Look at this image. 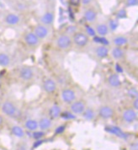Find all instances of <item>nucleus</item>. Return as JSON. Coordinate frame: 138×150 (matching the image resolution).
Returning a JSON list of instances; mask_svg holds the SVG:
<instances>
[{"instance_id":"f257e3e1","label":"nucleus","mask_w":138,"mask_h":150,"mask_svg":"<svg viewBox=\"0 0 138 150\" xmlns=\"http://www.w3.org/2000/svg\"><path fill=\"white\" fill-rule=\"evenodd\" d=\"M77 47H85L88 45V43L89 42V35L83 32H75L73 36V40Z\"/></svg>"},{"instance_id":"f03ea898","label":"nucleus","mask_w":138,"mask_h":150,"mask_svg":"<svg viewBox=\"0 0 138 150\" xmlns=\"http://www.w3.org/2000/svg\"><path fill=\"white\" fill-rule=\"evenodd\" d=\"M2 111L6 116L14 117L17 115L18 110H17V107L14 105V103L7 100V101L4 102V104L2 105Z\"/></svg>"},{"instance_id":"7ed1b4c3","label":"nucleus","mask_w":138,"mask_h":150,"mask_svg":"<svg viewBox=\"0 0 138 150\" xmlns=\"http://www.w3.org/2000/svg\"><path fill=\"white\" fill-rule=\"evenodd\" d=\"M72 38L69 36L68 35H62L59 37H57L56 43L57 47L62 49V50H65L68 49L71 47L72 45Z\"/></svg>"},{"instance_id":"20e7f679","label":"nucleus","mask_w":138,"mask_h":150,"mask_svg":"<svg viewBox=\"0 0 138 150\" xmlns=\"http://www.w3.org/2000/svg\"><path fill=\"white\" fill-rule=\"evenodd\" d=\"M62 100L67 104H72L75 101L76 99V93L74 90L71 89H65L62 91Z\"/></svg>"},{"instance_id":"39448f33","label":"nucleus","mask_w":138,"mask_h":150,"mask_svg":"<svg viewBox=\"0 0 138 150\" xmlns=\"http://www.w3.org/2000/svg\"><path fill=\"white\" fill-rule=\"evenodd\" d=\"M34 34L38 37V39H45L48 36L49 30L44 25H38L34 29Z\"/></svg>"},{"instance_id":"423d86ee","label":"nucleus","mask_w":138,"mask_h":150,"mask_svg":"<svg viewBox=\"0 0 138 150\" xmlns=\"http://www.w3.org/2000/svg\"><path fill=\"white\" fill-rule=\"evenodd\" d=\"M85 108V105L83 101H73L70 105V110L71 111L75 114V115H80L83 114Z\"/></svg>"},{"instance_id":"0eeeda50","label":"nucleus","mask_w":138,"mask_h":150,"mask_svg":"<svg viewBox=\"0 0 138 150\" xmlns=\"http://www.w3.org/2000/svg\"><path fill=\"white\" fill-rule=\"evenodd\" d=\"M137 114L136 110L133 109L125 110L122 114L123 120L127 123L134 122L137 120Z\"/></svg>"},{"instance_id":"6e6552de","label":"nucleus","mask_w":138,"mask_h":150,"mask_svg":"<svg viewBox=\"0 0 138 150\" xmlns=\"http://www.w3.org/2000/svg\"><path fill=\"white\" fill-rule=\"evenodd\" d=\"M19 75L21 79L25 81H28L34 77V71L32 70V68H29V67H24L20 69Z\"/></svg>"},{"instance_id":"1a4fd4ad","label":"nucleus","mask_w":138,"mask_h":150,"mask_svg":"<svg viewBox=\"0 0 138 150\" xmlns=\"http://www.w3.org/2000/svg\"><path fill=\"white\" fill-rule=\"evenodd\" d=\"M105 131L110 132L111 134H114V135H116L119 137L122 138V139H126L127 138V136L126 134L124 132H122L120 128H119L118 127H115V126H111V127H106L105 128Z\"/></svg>"},{"instance_id":"9d476101","label":"nucleus","mask_w":138,"mask_h":150,"mask_svg":"<svg viewBox=\"0 0 138 150\" xmlns=\"http://www.w3.org/2000/svg\"><path fill=\"white\" fill-rule=\"evenodd\" d=\"M39 41L40 40L34 34V32H28L27 34L25 35V42L30 47H34L38 45Z\"/></svg>"},{"instance_id":"9b49d317","label":"nucleus","mask_w":138,"mask_h":150,"mask_svg":"<svg viewBox=\"0 0 138 150\" xmlns=\"http://www.w3.org/2000/svg\"><path fill=\"white\" fill-rule=\"evenodd\" d=\"M43 88L45 89V91L47 92L48 94H53L56 89V84L53 79H47L44 81Z\"/></svg>"},{"instance_id":"f8f14e48","label":"nucleus","mask_w":138,"mask_h":150,"mask_svg":"<svg viewBox=\"0 0 138 150\" xmlns=\"http://www.w3.org/2000/svg\"><path fill=\"white\" fill-rule=\"evenodd\" d=\"M4 21L8 25H16L20 23V18L18 14H14V13H9L5 16Z\"/></svg>"},{"instance_id":"ddd939ff","label":"nucleus","mask_w":138,"mask_h":150,"mask_svg":"<svg viewBox=\"0 0 138 150\" xmlns=\"http://www.w3.org/2000/svg\"><path fill=\"white\" fill-rule=\"evenodd\" d=\"M114 110L109 105H104L99 109V116L103 119H110L113 116Z\"/></svg>"},{"instance_id":"4468645a","label":"nucleus","mask_w":138,"mask_h":150,"mask_svg":"<svg viewBox=\"0 0 138 150\" xmlns=\"http://www.w3.org/2000/svg\"><path fill=\"white\" fill-rule=\"evenodd\" d=\"M83 17L86 20L87 22L89 23H93L96 21L97 19V12L94 9V8H89L87 9L84 14H83Z\"/></svg>"},{"instance_id":"2eb2a0df","label":"nucleus","mask_w":138,"mask_h":150,"mask_svg":"<svg viewBox=\"0 0 138 150\" xmlns=\"http://www.w3.org/2000/svg\"><path fill=\"white\" fill-rule=\"evenodd\" d=\"M41 21H42V25H50L53 23L54 21V14L52 12H46L43 14L41 18Z\"/></svg>"},{"instance_id":"dca6fc26","label":"nucleus","mask_w":138,"mask_h":150,"mask_svg":"<svg viewBox=\"0 0 138 150\" xmlns=\"http://www.w3.org/2000/svg\"><path fill=\"white\" fill-rule=\"evenodd\" d=\"M109 52H110L109 48L107 47H105V46H102V45L97 47L96 50H95V53L100 58H105V57H107L108 55H109Z\"/></svg>"},{"instance_id":"f3484780","label":"nucleus","mask_w":138,"mask_h":150,"mask_svg":"<svg viewBox=\"0 0 138 150\" xmlns=\"http://www.w3.org/2000/svg\"><path fill=\"white\" fill-rule=\"evenodd\" d=\"M109 30H110V29L108 27V25L105 24H99V25H97L96 29H95L96 33L99 36H105L106 35H108Z\"/></svg>"},{"instance_id":"a211bd4d","label":"nucleus","mask_w":138,"mask_h":150,"mask_svg":"<svg viewBox=\"0 0 138 150\" xmlns=\"http://www.w3.org/2000/svg\"><path fill=\"white\" fill-rule=\"evenodd\" d=\"M108 82L111 84V86L115 87V88H117V87H119V86L121 84L120 79V77H119V75L116 74H111V76L109 77V79H108Z\"/></svg>"},{"instance_id":"6ab92c4d","label":"nucleus","mask_w":138,"mask_h":150,"mask_svg":"<svg viewBox=\"0 0 138 150\" xmlns=\"http://www.w3.org/2000/svg\"><path fill=\"white\" fill-rule=\"evenodd\" d=\"M61 113H62L61 107L59 105H52L50 108V110H49V115H50V116L52 119H56V118L59 117V116H61Z\"/></svg>"},{"instance_id":"aec40b11","label":"nucleus","mask_w":138,"mask_h":150,"mask_svg":"<svg viewBox=\"0 0 138 150\" xmlns=\"http://www.w3.org/2000/svg\"><path fill=\"white\" fill-rule=\"evenodd\" d=\"M51 120L50 118H47V117H44V118H42L40 120V122H38V127L42 130H47L48 128L51 127Z\"/></svg>"},{"instance_id":"412c9836","label":"nucleus","mask_w":138,"mask_h":150,"mask_svg":"<svg viewBox=\"0 0 138 150\" xmlns=\"http://www.w3.org/2000/svg\"><path fill=\"white\" fill-rule=\"evenodd\" d=\"M11 62L10 57L5 52H0V66L6 68Z\"/></svg>"},{"instance_id":"4be33fe9","label":"nucleus","mask_w":138,"mask_h":150,"mask_svg":"<svg viewBox=\"0 0 138 150\" xmlns=\"http://www.w3.org/2000/svg\"><path fill=\"white\" fill-rule=\"evenodd\" d=\"M112 56L116 60H120L121 58H123L125 56L124 50L121 47H115L112 50Z\"/></svg>"},{"instance_id":"5701e85b","label":"nucleus","mask_w":138,"mask_h":150,"mask_svg":"<svg viewBox=\"0 0 138 150\" xmlns=\"http://www.w3.org/2000/svg\"><path fill=\"white\" fill-rule=\"evenodd\" d=\"M127 42H128V39L123 35H118L114 39V44L119 47H121L122 46L126 45Z\"/></svg>"},{"instance_id":"b1692460","label":"nucleus","mask_w":138,"mask_h":150,"mask_svg":"<svg viewBox=\"0 0 138 150\" xmlns=\"http://www.w3.org/2000/svg\"><path fill=\"white\" fill-rule=\"evenodd\" d=\"M83 116L84 119H86L88 121H92L95 117L94 110L91 108H87V109L84 110V111L83 112Z\"/></svg>"},{"instance_id":"393cba45","label":"nucleus","mask_w":138,"mask_h":150,"mask_svg":"<svg viewBox=\"0 0 138 150\" xmlns=\"http://www.w3.org/2000/svg\"><path fill=\"white\" fill-rule=\"evenodd\" d=\"M25 127L27 128L29 131H36L38 128V122L35 120H32V119H29L26 121V122L25 124Z\"/></svg>"},{"instance_id":"a878e982","label":"nucleus","mask_w":138,"mask_h":150,"mask_svg":"<svg viewBox=\"0 0 138 150\" xmlns=\"http://www.w3.org/2000/svg\"><path fill=\"white\" fill-rule=\"evenodd\" d=\"M11 131H12V133L15 137H23L25 136V132H24V130L22 129L20 127L14 126L12 127Z\"/></svg>"},{"instance_id":"bb28decb","label":"nucleus","mask_w":138,"mask_h":150,"mask_svg":"<svg viewBox=\"0 0 138 150\" xmlns=\"http://www.w3.org/2000/svg\"><path fill=\"white\" fill-rule=\"evenodd\" d=\"M119 26V21L118 20H111L110 21V25H109V29H111L112 31L116 30V29Z\"/></svg>"},{"instance_id":"cd10ccee","label":"nucleus","mask_w":138,"mask_h":150,"mask_svg":"<svg viewBox=\"0 0 138 150\" xmlns=\"http://www.w3.org/2000/svg\"><path fill=\"white\" fill-rule=\"evenodd\" d=\"M45 132L43 131H34L33 134H32V137L34 138L35 140H39L42 139L43 137L45 136Z\"/></svg>"},{"instance_id":"c85d7f7f","label":"nucleus","mask_w":138,"mask_h":150,"mask_svg":"<svg viewBox=\"0 0 138 150\" xmlns=\"http://www.w3.org/2000/svg\"><path fill=\"white\" fill-rule=\"evenodd\" d=\"M85 28H86V34L88 35H90V36H95L96 35V31L94 28H92L89 25H85Z\"/></svg>"},{"instance_id":"c756f323","label":"nucleus","mask_w":138,"mask_h":150,"mask_svg":"<svg viewBox=\"0 0 138 150\" xmlns=\"http://www.w3.org/2000/svg\"><path fill=\"white\" fill-rule=\"evenodd\" d=\"M62 118L65 119V120H71V119H75V116H73L72 113L68 112V111H65V112H62L61 113V116Z\"/></svg>"},{"instance_id":"7c9ffc66","label":"nucleus","mask_w":138,"mask_h":150,"mask_svg":"<svg viewBox=\"0 0 138 150\" xmlns=\"http://www.w3.org/2000/svg\"><path fill=\"white\" fill-rule=\"evenodd\" d=\"M116 17H117L118 20L126 18V17H127V12H126V10L124 9V8H123V9L119 10V11L117 12V14H116Z\"/></svg>"},{"instance_id":"2f4dec72","label":"nucleus","mask_w":138,"mask_h":150,"mask_svg":"<svg viewBox=\"0 0 138 150\" xmlns=\"http://www.w3.org/2000/svg\"><path fill=\"white\" fill-rule=\"evenodd\" d=\"M137 5V0H126L125 6L126 7H134Z\"/></svg>"},{"instance_id":"473e14b6","label":"nucleus","mask_w":138,"mask_h":150,"mask_svg":"<svg viewBox=\"0 0 138 150\" xmlns=\"http://www.w3.org/2000/svg\"><path fill=\"white\" fill-rule=\"evenodd\" d=\"M128 96H130L132 99H136L137 98V90L136 89H131L128 91Z\"/></svg>"},{"instance_id":"72a5a7b5","label":"nucleus","mask_w":138,"mask_h":150,"mask_svg":"<svg viewBox=\"0 0 138 150\" xmlns=\"http://www.w3.org/2000/svg\"><path fill=\"white\" fill-rule=\"evenodd\" d=\"M99 44H101L102 46L107 47V46L110 44V42H109V41H108L104 36H100V37H99Z\"/></svg>"},{"instance_id":"f704fd0d","label":"nucleus","mask_w":138,"mask_h":150,"mask_svg":"<svg viewBox=\"0 0 138 150\" xmlns=\"http://www.w3.org/2000/svg\"><path fill=\"white\" fill-rule=\"evenodd\" d=\"M66 129V127L65 126H60V127H56V129L55 132L56 134H60V133H62Z\"/></svg>"},{"instance_id":"c9c22d12","label":"nucleus","mask_w":138,"mask_h":150,"mask_svg":"<svg viewBox=\"0 0 138 150\" xmlns=\"http://www.w3.org/2000/svg\"><path fill=\"white\" fill-rule=\"evenodd\" d=\"M69 3L73 6H78L80 4V0H69Z\"/></svg>"},{"instance_id":"e433bc0d","label":"nucleus","mask_w":138,"mask_h":150,"mask_svg":"<svg viewBox=\"0 0 138 150\" xmlns=\"http://www.w3.org/2000/svg\"><path fill=\"white\" fill-rule=\"evenodd\" d=\"M44 142H45L44 140H42V139H39V140H37V141H36V142H35V143H34V145H33V147H34V149H35V148H37V147H39L40 145H42V143H44Z\"/></svg>"},{"instance_id":"4c0bfd02","label":"nucleus","mask_w":138,"mask_h":150,"mask_svg":"<svg viewBox=\"0 0 138 150\" xmlns=\"http://www.w3.org/2000/svg\"><path fill=\"white\" fill-rule=\"evenodd\" d=\"M133 108L135 110H137L138 109V99L137 98H136L135 100H134V101H133Z\"/></svg>"},{"instance_id":"58836bf2","label":"nucleus","mask_w":138,"mask_h":150,"mask_svg":"<svg viewBox=\"0 0 138 150\" xmlns=\"http://www.w3.org/2000/svg\"><path fill=\"white\" fill-rule=\"evenodd\" d=\"M92 1L93 0H80L81 4H83V5H89V4H90L92 3Z\"/></svg>"},{"instance_id":"ea45409f","label":"nucleus","mask_w":138,"mask_h":150,"mask_svg":"<svg viewBox=\"0 0 138 150\" xmlns=\"http://www.w3.org/2000/svg\"><path fill=\"white\" fill-rule=\"evenodd\" d=\"M115 68H116V71H117V73H119V74H120V73H122L123 72V69H122V68H121V66L120 65V64H116L115 65Z\"/></svg>"},{"instance_id":"a19ab883","label":"nucleus","mask_w":138,"mask_h":150,"mask_svg":"<svg viewBox=\"0 0 138 150\" xmlns=\"http://www.w3.org/2000/svg\"><path fill=\"white\" fill-rule=\"evenodd\" d=\"M131 150H138L137 143H132L131 145Z\"/></svg>"},{"instance_id":"79ce46f5","label":"nucleus","mask_w":138,"mask_h":150,"mask_svg":"<svg viewBox=\"0 0 138 150\" xmlns=\"http://www.w3.org/2000/svg\"><path fill=\"white\" fill-rule=\"evenodd\" d=\"M3 123H4V119H3V117L0 116V127L3 125Z\"/></svg>"}]
</instances>
